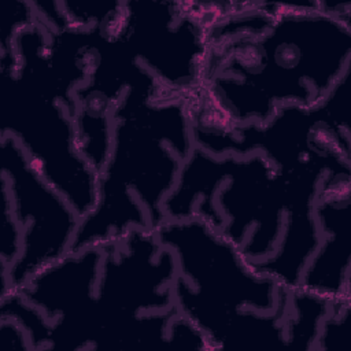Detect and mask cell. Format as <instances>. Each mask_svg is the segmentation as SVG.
I'll use <instances>...</instances> for the list:
<instances>
[{"label": "cell", "instance_id": "cell-7", "mask_svg": "<svg viewBox=\"0 0 351 351\" xmlns=\"http://www.w3.org/2000/svg\"><path fill=\"white\" fill-rule=\"evenodd\" d=\"M207 27L195 3L123 1L114 34L166 92L193 96L210 55Z\"/></svg>", "mask_w": 351, "mask_h": 351}, {"label": "cell", "instance_id": "cell-6", "mask_svg": "<svg viewBox=\"0 0 351 351\" xmlns=\"http://www.w3.org/2000/svg\"><path fill=\"white\" fill-rule=\"evenodd\" d=\"M0 182L22 232L19 256L0 271V296H4L19 291L37 271L71 251L81 215L8 136L0 137Z\"/></svg>", "mask_w": 351, "mask_h": 351}, {"label": "cell", "instance_id": "cell-11", "mask_svg": "<svg viewBox=\"0 0 351 351\" xmlns=\"http://www.w3.org/2000/svg\"><path fill=\"white\" fill-rule=\"evenodd\" d=\"M330 307L332 303L319 296L299 288L292 289L287 314L288 348L314 350L321 324Z\"/></svg>", "mask_w": 351, "mask_h": 351}, {"label": "cell", "instance_id": "cell-4", "mask_svg": "<svg viewBox=\"0 0 351 351\" xmlns=\"http://www.w3.org/2000/svg\"><path fill=\"white\" fill-rule=\"evenodd\" d=\"M103 247L85 351L169 347L177 265L154 229L134 228Z\"/></svg>", "mask_w": 351, "mask_h": 351}, {"label": "cell", "instance_id": "cell-1", "mask_svg": "<svg viewBox=\"0 0 351 351\" xmlns=\"http://www.w3.org/2000/svg\"><path fill=\"white\" fill-rule=\"evenodd\" d=\"M348 69L351 14L340 1L276 3L261 32L210 47L193 125L229 129L263 123L287 104L315 106Z\"/></svg>", "mask_w": 351, "mask_h": 351}, {"label": "cell", "instance_id": "cell-9", "mask_svg": "<svg viewBox=\"0 0 351 351\" xmlns=\"http://www.w3.org/2000/svg\"><path fill=\"white\" fill-rule=\"evenodd\" d=\"M101 259L100 245L70 251L16 291L51 322V346H67L81 330L93 304Z\"/></svg>", "mask_w": 351, "mask_h": 351}, {"label": "cell", "instance_id": "cell-15", "mask_svg": "<svg viewBox=\"0 0 351 351\" xmlns=\"http://www.w3.org/2000/svg\"><path fill=\"white\" fill-rule=\"evenodd\" d=\"M0 337H1L4 350H8V348H21L26 351L32 350V344L27 333L25 332L22 325L11 317L1 315Z\"/></svg>", "mask_w": 351, "mask_h": 351}, {"label": "cell", "instance_id": "cell-8", "mask_svg": "<svg viewBox=\"0 0 351 351\" xmlns=\"http://www.w3.org/2000/svg\"><path fill=\"white\" fill-rule=\"evenodd\" d=\"M215 166L219 182L195 215L219 229L251 262L269 258L281 240L285 219L276 166L261 152L215 155Z\"/></svg>", "mask_w": 351, "mask_h": 351}, {"label": "cell", "instance_id": "cell-3", "mask_svg": "<svg viewBox=\"0 0 351 351\" xmlns=\"http://www.w3.org/2000/svg\"><path fill=\"white\" fill-rule=\"evenodd\" d=\"M16 69L0 67V137L8 136L81 215L97 197V173L81 154L74 89L53 70L48 29L37 21L14 41Z\"/></svg>", "mask_w": 351, "mask_h": 351}, {"label": "cell", "instance_id": "cell-12", "mask_svg": "<svg viewBox=\"0 0 351 351\" xmlns=\"http://www.w3.org/2000/svg\"><path fill=\"white\" fill-rule=\"evenodd\" d=\"M0 22V56H15L14 41L19 32L34 25L38 18L32 1H3Z\"/></svg>", "mask_w": 351, "mask_h": 351}, {"label": "cell", "instance_id": "cell-13", "mask_svg": "<svg viewBox=\"0 0 351 351\" xmlns=\"http://www.w3.org/2000/svg\"><path fill=\"white\" fill-rule=\"evenodd\" d=\"M1 202V234H0V271H5L16 261L21 252L22 232L14 215L5 186L0 182Z\"/></svg>", "mask_w": 351, "mask_h": 351}, {"label": "cell", "instance_id": "cell-2", "mask_svg": "<svg viewBox=\"0 0 351 351\" xmlns=\"http://www.w3.org/2000/svg\"><path fill=\"white\" fill-rule=\"evenodd\" d=\"M111 145L97 174L95 207L81 218L71 251L156 229L163 203L195 148L192 96L166 92L154 75L130 85L111 112Z\"/></svg>", "mask_w": 351, "mask_h": 351}, {"label": "cell", "instance_id": "cell-14", "mask_svg": "<svg viewBox=\"0 0 351 351\" xmlns=\"http://www.w3.org/2000/svg\"><path fill=\"white\" fill-rule=\"evenodd\" d=\"M351 315V302L332 304L324 318L314 350H339L347 340V324Z\"/></svg>", "mask_w": 351, "mask_h": 351}, {"label": "cell", "instance_id": "cell-5", "mask_svg": "<svg viewBox=\"0 0 351 351\" xmlns=\"http://www.w3.org/2000/svg\"><path fill=\"white\" fill-rule=\"evenodd\" d=\"M155 233L176 259L174 302L267 314L288 306L291 291L258 271L241 248L204 218L165 219Z\"/></svg>", "mask_w": 351, "mask_h": 351}, {"label": "cell", "instance_id": "cell-10", "mask_svg": "<svg viewBox=\"0 0 351 351\" xmlns=\"http://www.w3.org/2000/svg\"><path fill=\"white\" fill-rule=\"evenodd\" d=\"M318 245L298 288L332 304L351 302V181L326 184L315 204Z\"/></svg>", "mask_w": 351, "mask_h": 351}]
</instances>
